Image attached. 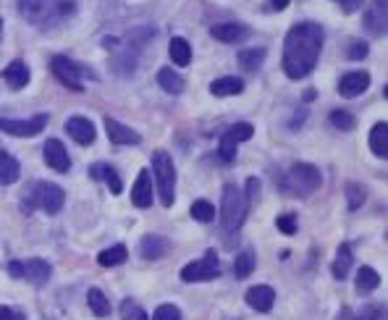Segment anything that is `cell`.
Instances as JSON below:
<instances>
[{"mask_svg": "<svg viewBox=\"0 0 388 320\" xmlns=\"http://www.w3.org/2000/svg\"><path fill=\"white\" fill-rule=\"evenodd\" d=\"M90 176H92V179H102V182L108 184V189H111L113 194H121V189H123L119 171L108 163H95L92 168H90Z\"/></svg>", "mask_w": 388, "mask_h": 320, "instance_id": "20", "label": "cell"}, {"mask_svg": "<svg viewBox=\"0 0 388 320\" xmlns=\"http://www.w3.org/2000/svg\"><path fill=\"white\" fill-rule=\"evenodd\" d=\"M386 6L388 0H372L368 6V11H365V29H368L372 37H380L386 35Z\"/></svg>", "mask_w": 388, "mask_h": 320, "instance_id": "12", "label": "cell"}, {"mask_svg": "<svg viewBox=\"0 0 388 320\" xmlns=\"http://www.w3.org/2000/svg\"><path fill=\"white\" fill-rule=\"evenodd\" d=\"M323 27L315 21H302L289 29L284 40V61H281L289 79H305L313 71L323 50Z\"/></svg>", "mask_w": 388, "mask_h": 320, "instance_id": "1", "label": "cell"}, {"mask_svg": "<svg viewBox=\"0 0 388 320\" xmlns=\"http://www.w3.org/2000/svg\"><path fill=\"white\" fill-rule=\"evenodd\" d=\"M221 273V263L215 249H207V255L202 260H194L189 266L181 268V281L186 284H197V281H213L215 275Z\"/></svg>", "mask_w": 388, "mask_h": 320, "instance_id": "8", "label": "cell"}, {"mask_svg": "<svg viewBox=\"0 0 388 320\" xmlns=\"http://www.w3.org/2000/svg\"><path fill=\"white\" fill-rule=\"evenodd\" d=\"M189 213H192L194 220H200V223H210V220L215 218V208L210 205L207 200H197L192 202V208H189Z\"/></svg>", "mask_w": 388, "mask_h": 320, "instance_id": "33", "label": "cell"}, {"mask_svg": "<svg viewBox=\"0 0 388 320\" xmlns=\"http://www.w3.org/2000/svg\"><path fill=\"white\" fill-rule=\"evenodd\" d=\"M0 320H27V315L13 307H0Z\"/></svg>", "mask_w": 388, "mask_h": 320, "instance_id": "44", "label": "cell"}, {"mask_svg": "<svg viewBox=\"0 0 388 320\" xmlns=\"http://www.w3.org/2000/svg\"><path fill=\"white\" fill-rule=\"evenodd\" d=\"M270 6H273L276 11H284L289 6V0H270Z\"/></svg>", "mask_w": 388, "mask_h": 320, "instance_id": "46", "label": "cell"}, {"mask_svg": "<svg viewBox=\"0 0 388 320\" xmlns=\"http://www.w3.org/2000/svg\"><path fill=\"white\" fill-rule=\"evenodd\" d=\"M152 320H181V310L176 304H160L152 315Z\"/></svg>", "mask_w": 388, "mask_h": 320, "instance_id": "40", "label": "cell"}, {"mask_svg": "<svg viewBox=\"0 0 388 320\" xmlns=\"http://www.w3.org/2000/svg\"><path fill=\"white\" fill-rule=\"evenodd\" d=\"M47 113H37L32 119H0V131H6L11 137H37L42 129L47 126Z\"/></svg>", "mask_w": 388, "mask_h": 320, "instance_id": "9", "label": "cell"}, {"mask_svg": "<svg viewBox=\"0 0 388 320\" xmlns=\"http://www.w3.org/2000/svg\"><path fill=\"white\" fill-rule=\"evenodd\" d=\"M42 158H45V163L58 171V174H66L68 168H71V158L66 153L63 142H58V139H47L45 147H42Z\"/></svg>", "mask_w": 388, "mask_h": 320, "instance_id": "11", "label": "cell"}, {"mask_svg": "<svg viewBox=\"0 0 388 320\" xmlns=\"http://www.w3.org/2000/svg\"><path fill=\"white\" fill-rule=\"evenodd\" d=\"M152 176H155L160 202H163L166 208H171L176 200V168H174V158L168 155L166 150L152 153Z\"/></svg>", "mask_w": 388, "mask_h": 320, "instance_id": "5", "label": "cell"}, {"mask_svg": "<svg viewBox=\"0 0 388 320\" xmlns=\"http://www.w3.org/2000/svg\"><path fill=\"white\" fill-rule=\"evenodd\" d=\"M346 197H349L351 211H357L362 202H365V189H362L360 184H346Z\"/></svg>", "mask_w": 388, "mask_h": 320, "instance_id": "39", "label": "cell"}, {"mask_svg": "<svg viewBox=\"0 0 388 320\" xmlns=\"http://www.w3.org/2000/svg\"><path fill=\"white\" fill-rule=\"evenodd\" d=\"M351 263H354V255H351V247L349 244H341V247L336 249V260H333V275L344 281L351 271Z\"/></svg>", "mask_w": 388, "mask_h": 320, "instance_id": "27", "label": "cell"}, {"mask_svg": "<svg viewBox=\"0 0 388 320\" xmlns=\"http://www.w3.org/2000/svg\"><path fill=\"white\" fill-rule=\"evenodd\" d=\"M218 155H221L223 163H234V158H236V142H231L229 137H221V145H218Z\"/></svg>", "mask_w": 388, "mask_h": 320, "instance_id": "38", "label": "cell"}, {"mask_svg": "<svg viewBox=\"0 0 388 320\" xmlns=\"http://www.w3.org/2000/svg\"><path fill=\"white\" fill-rule=\"evenodd\" d=\"M320 171L310 163H294L289 168L286 182H281V189L284 192H294L299 197H310V194L320 186Z\"/></svg>", "mask_w": 388, "mask_h": 320, "instance_id": "6", "label": "cell"}, {"mask_svg": "<svg viewBox=\"0 0 388 320\" xmlns=\"http://www.w3.org/2000/svg\"><path fill=\"white\" fill-rule=\"evenodd\" d=\"M53 73H56V79L63 87H68L71 92H82L84 90V82H82V69L71 61V58H66V55H56L53 58Z\"/></svg>", "mask_w": 388, "mask_h": 320, "instance_id": "10", "label": "cell"}, {"mask_svg": "<svg viewBox=\"0 0 388 320\" xmlns=\"http://www.w3.org/2000/svg\"><path fill=\"white\" fill-rule=\"evenodd\" d=\"M87 302H90V310H92L97 318L111 315V302H108V297H105L100 289H90V294H87Z\"/></svg>", "mask_w": 388, "mask_h": 320, "instance_id": "32", "label": "cell"}, {"mask_svg": "<svg viewBox=\"0 0 388 320\" xmlns=\"http://www.w3.org/2000/svg\"><path fill=\"white\" fill-rule=\"evenodd\" d=\"M244 90V82H241L239 76H221V79H215L210 84V92H213L215 97H229V95H241Z\"/></svg>", "mask_w": 388, "mask_h": 320, "instance_id": "24", "label": "cell"}, {"mask_svg": "<svg viewBox=\"0 0 388 320\" xmlns=\"http://www.w3.org/2000/svg\"><path fill=\"white\" fill-rule=\"evenodd\" d=\"M210 35H213L215 40H221V42L234 45V42H241V40L250 37V27H247V24H236V21H226V24H215V27L210 29Z\"/></svg>", "mask_w": 388, "mask_h": 320, "instance_id": "14", "label": "cell"}, {"mask_svg": "<svg viewBox=\"0 0 388 320\" xmlns=\"http://www.w3.org/2000/svg\"><path fill=\"white\" fill-rule=\"evenodd\" d=\"M351 61H362L365 55H368V42H362V40H354L349 45V53H346Z\"/></svg>", "mask_w": 388, "mask_h": 320, "instance_id": "42", "label": "cell"}, {"mask_svg": "<svg viewBox=\"0 0 388 320\" xmlns=\"http://www.w3.org/2000/svg\"><path fill=\"white\" fill-rule=\"evenodd\" d=\"M3 79H6V84H8V87H13V90L27 87V84H29L27 64H24V61H11V64L6 66V71H3Z\"/></svg>", "mask_w": 388, "mask_h": 320, "instance_id": "21", "label": "cell"}, {"mask_svg": "<svg viewBox=\"0 0 388 320\" xmlns=\"http://www.w3.org/2000/svg\"><path fill=\"white\" fill-rule=\"evenodd\" d=\"M257 194H260V182H257V179H250V182H247V192H244V197H247V205H252V202L257 200Z\"/></svg>", "mask_w": 388, "mask_h": 320, "instance_id": "43", "label": "cell"}, {"mask_svg": "<svg viewBox=\"0 0 388 320\" xmlns=\"http://www.w3.org/2000/svg\"><path fill=\"white\" fill-rule=\"evenodd\" d=\"M105 131H108V139L113 145H139L142 137H139L134 129L123 126L116 119H105Z\"/></svg>", "mask_w": 388, "mask_h": 320, "instance_id": "17", "label": "cell"}, {"mask_svg": "<svg viewBox=\"0 0 388 320\" xmlns=\"http://www.w3.org/2000/svg\"><path fill=\"white\" fill-rule=\"evenodd\" d=\"M66 202V192L53 182H37L29 186V192H24L21 200V211L32 213V211H45L50 215H56Z\"/></svg>", "mask_w": 388, "mask_h": 320, "instance_id": "2", "label": "cell"}, {"mask_svg": "<svg viewBox=\"0 0 388 320\" xmlns=\"http://www.w3.org/2000/svg\"><path fill=\"white\" fill-rule=\"evenodd\" d=\"M0 32H3V18H0Z\"/></svg>", "mask_w": 388, "mask_h": 320, "instance_id": "47", "label": "cell"}, {"mask_svg": "<svg viewBox=\"0 0 388 320\" xmlns=\"http://www.w3.org/2000/svg\"><path fill=\"white\" fill-rule=\"evenodd\" d=\"M370 87V73L368 71H349L341 76V82H339V92H341L344 97H357L362 92Z\"/></svg>", "mask_w": 388, "mask_h": 320, "instance_id": "15", "label": "cell"}, {"mask_svg": "<svg viewBox=\"0 0 388 320\" xmlns=\"http://www.w3.org/2000/svg\"><path fill=\"white\" fill-rule=\"evenodd\" d=\"M168 249H171V242L166 237H157V234H147L139 242V255L145 260H160L163 255H168Z\"/></svg>", "mask_w": 388, "mask_h": 320, "instance_id": "16", "label": "cell"}, {"mask_svg": "<svg viewBox=\"0 0 388 320\" xmlns=\"http://www.w3.org/2000/svg\"><path fill=\"white\" fill-rule=\"evenodd\" d=\"M157 84H160L166 92H171V95H181L186 87L184 76L176 73L174 69H160V71H157Z\"/></svg>", "mask_w": 388, "mask_h": 320, "instance_id": "25", "label": "cell"}, {"mask_svg": "<svg viewBox=\"0 0 388 320\" xmlns=\"http://www.w3.org/2000/svg\"><path fill=\"white\" fill-rule=\"evenodd\" d=\"M255 266H257L255 252H252V249H244V252H239L236 260H234V275H236V278H247V275H252Z\"/></svg>", "mask_w": 388, "mask_h": 320, "instance_id": "31", "label": "cell"}, {"mask_svg": "<svg viewBox=\"0 0 388 320\" xmlns=\"http://www.w3.org/2000/svg\"><path fill=\"white\" fill-rule=\"evenodd\" d=\"M129 260V249L123 247V244H116V247L111 249H102L100 255H97V263H100L102 268H116L121 266V263H126Z\"/></svg>", "mask_w": 388, "mask_h": 320, "instance_id": "29", "label": "cell"}, {"mask_svg": "<svg viewBox=\"0 0 388 320\" xmlns=\"http://www.w3.org/2000/svg\"><path fill=\"white\" fill-rule=\"evenodd\" d=\"M380 284V275L372 271V268L368 266H362L360 271H357V292L360 294H370V292H375Z\"/></svg>", "mask_w": 388, "mask_h": 320, "instance_id": "30", "label": "cell"}, {"mask_svg": "<svg viewBox=\"0 0 388 320\" xmlns=\"http://www.w3.org/2000/svg\"><path fill=\"white\" fill-rule=\"evenodd\" d=\"M252 134H255V129H252V124H234V126L226 129V134L223 137H229L231 142H247V139H252Z\"/></svg>", "mask_w": 388, "mask_h": 320, "instance_id": "34", "label": "cell"}, {"mask_svg": "<svg viewBox=\"0 0 388 320\" xmlns=\"http://www.w3.org/2000/svg\"><path fill=\"white\" fill-rule=\"evenodd\" d=\"M21 176V165L19 160L8 153L0 150V186H8V184H16Z\"/></svg>", "mask_w": 388, "mask_h": 320, "instance_id": "22", "label": "cell"}, {"mask_svg": "<svg viewBox=\"0 0 388 320\" xmlns=\"http://www.w3.org/2000/svg\"><path fill=\"white\" fill-rule=\"evenodd\" d=\"M247 197L236 184H226L223 186V202H221V226L223 231H239L244 218H247Z\"/></svg>", "mask_w": 388, "mask_h": 320, "instance_id": "4", "label": "cell"}, {"mask_svg": "<svg viewBox=\"0 0 388 320\" xmlns=\"http://www.w3.org/2000/svg\"><path fill=\"white\" fill-rule=\"evenodd\" d=\"M370 150H372L378 158H383V160L388 158V124L386 121L375 124L372 131H370Z\"/></svg>", "mask_w": 388, "mask_h": 320, "instance_id": "23", "label": "cell"}, {"mask_svg": "<svg viewBox=\"0 0 388 320\" xmlns=\"http://www.w3.org/2000/svg\"><path fill=\"white\" fill-rule=\"evenodd\" d=\"M276 226H278V231H284V234H296V215L294 213H284V215H278L276 218Z\"/></svg>", "mask_w": 388, "mask_h": 320, "instance_id": "41", "label": "cell"}, {"mask_svg": "<svg viewBox=\"0 0 388 320\" xmlns=\"http://www.w3.org/2000/svg\"><path fill=\"white\" fill-rule=\"evenodd\" d=\"M66 134L74 139L76 145H92L95 142V124L84 116H74V119L66 121Z\"/></svg>", "mask_w": 388, "mask_h": 320, "instance_id": "13", "label": "cell"}, {"mask_svg": "<svg viewBox=\"0 0 388 320\" xmlns=\"http://www.w3.org/2000/svg\"><path fill=\"white\" fill-rule=\"evenodd\" d=\"M331 124L336 129H341V131H351V129L357 126V119L351 116L349 110H333V113H331Z\"/></svg>", "mask_w": 388, "mask_h": 320, "instance_id": "36", "label": "cell"}, {"mask_svg": "<svg viewBox=\"0 0 388 320\" xmlns=\"http://www.w3.org/2000/svg\"><path fill=\"white\" fill-rule=\"evenodd\" d=\"M121 320H147V312L142 310L137 302L123 300V304H121Z\"/></svg>", "mask_w": 388, "mask_h": 320, "instance_id": "37", "label": "cell"}, {"mask_svg": "<svg viewBox=\"0 0 388 320\" xmlns=\"http://www.w3.org/2000/svg\"><path fill=\"white\" fill-rule=\"evenodd\" d=\"M236 61L244 71H257L262 61H265V47H247V50H239Z\"/></svg>", "mask_w": 388, "mask_h": 320, "instance_id": "28", "label": "cell"}, {"mask_svg": "<svg viewBox=\"0 0 388 320\" xmlns=\"http://www.w3.org/2000/svg\"><path fill=\"white\" fill-rule=\"evenodd\" d=\"M168 55L176 66H189L192 64V47L186 42L184 37H174L171 45H168Z\"/></svg>", "mask_w": 388, "mask_h": 320, "instance_id": "26", "label": "cell"}, {"mask_svg": "<svg viewBox=\"0 0 388 320\" xmlns=\"http://www.w3.org/2000/svg\"><path fill=\"white\" fill-rule=\"evenodd\" d=\"M333 3H339L344 13H354L362 6V0H333Z\"/></svg>", "mask_w": 388, "mask_h": 320, "instance_id": "45", "label": "cell"}, {"mask_svg": "<svg viewBox=\"0 0 388 320\" xmlns=\"http://www.w3.org/2000/svg\"><path fill=\"white\" fill-rule=\"evenodd\" d=\"M8 273L13 275V278H24V281H29V284L42 286L47 278H50L53 268H50V263H45V260L32 257V260H11Z\"/></svg>", "mask_w": 388, "mask_h": 320, "instance_id": "7", "label": "cell"}, {"mask_svg": "<svg viewBox=\"0 0 388 320\" xmlns=\"http://www.w3.org/2000/svg\"><path fill=\"white\" fill-rule=\"evenodd\" d=\"M131 202L137 208H150L152 205V179H150V171H139L137 182L131 186Z\"/></svg>", "mask_w": 388, "mask_h": 320, "instance_id": "19", "label": "cell"}, {"mask_svg": "<svg viewBox=\"0 0 388 320\" xmlns=\"http://www.w3.org/2000/svg\"><path fill=\"white\" fill-rule=\"evenodd\" d=\"M354 320H386V304H375V302L365 304V307L354 315Z\"/></svg>", "mask_w": 388, "mask_h": 320, "instance_id": "35", "label": "cell"}, {"mask_svg": "<svg viewBox=\"0 0 388 320\" xmlns=\"http://www.w3.org/2000/svg\"><path fill=\"white\" fill-rule=\"evenodd\" d=\"M273 302H276V292L270 289V286H252L247 289V304H250L252 310L257 312H270L273 310Z\"/></svg>", "mask_w": 388, "mask_h": 320, "instance_id": "18", "label": "cell"}, {"mask_svg": "<svg viewBox=\"0 0 388 320\" xmlns=\"http://www.w3.org/2000/svg\"><path fill=\"white\" fill-rule=\"evenodd\" d=\"M21 13L37 24V27H47L58 18H66L71 11H74V3L71 0H19Z\"/></svg>", "mask_w": 388, "mask_h": 320, "instance_id": "3", "label": "cell"}]
</instances>
